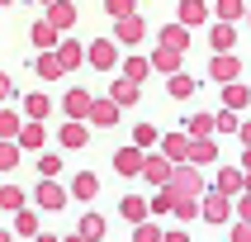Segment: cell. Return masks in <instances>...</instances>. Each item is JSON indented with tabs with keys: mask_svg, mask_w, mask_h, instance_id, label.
Wrapping results in <instances>:
<instances>
[{
	"mask_svg": "<svg viewBox=\"0 0 251 242\" xmlns=\"http://www.w3.org/2000/svg\"><path fill=\"white\" fill-rule=\"evenodd\" d=\"M237 71H242V62H237V57H232V53H213V57H209V76H213V81H218V85L237 81Z\"/></svg>",
	"mask_w": 251,
	"mask_h": 242,
	"instance_id": "5b68a950",
	"label": "cell"
},
{
	"mask_svg": "<svg viewBox=\"0 0 251 242\" xmlns=\"http://www.w3.org/2000/svg\"><path fill=\"white\" fill-rule=\"evenodd\" d=\"M232 242H251V218H242V223L232 228Z\"/></svg>",
	"mask_w": 251,
	"mask_h": 242,
	"instance_id": "b9f144b4",
	"label": "cell"
},
{
	"mask_svg": "<svg viewBox=\"0 0 251 242\" xmlns=\"http://www.w3.org/2000/svg\"><path fill=\"white\" fill-rule=\"evenodd\" d=\"M109 100L124 109V105H138V81H128V76H119L114 81V90H109Z\"/></svg>",
	"mask_w": 251,
	"mask_h": 242,
	"instance_id": "ac0fdd59",
	"label": "cell"
},
{
	"mask_svg": "<svg viewBox=\"0 0 251 242\" xmlns=\"http://www.w3.org/2000/svg\"><path fill=\"white\" fill-rule=\"evenodd\" d=\"M104 10H109L114 19H124V14H133V10H138V0H104Z\"/></svg>",
	"mask_w": 251,
	"mask_h": 242,
	"instance_id": "74e56055",
	"label": "cell"
},
{
	"mask_svg": "<svg viewBox=\"0 0 251 242\" xmlns=\"http://www.w3.org/2000/svg\"><path fill=\"white\" fill-rule=\"evenodd\" d=\"M209 43H213V53H232V43H237L232 19H218V24H213V33H209Z\"/></svg>",
	"mask_w": 251,
	"mask_h": 242,
	"instance_id": "4fadbf2b",
	"label": "cell"
},
{
	"mask_svg": "<svg viewBox=\"0 0 251 242\" xmlns=\"http://www.w3.org/2000/svg\"><path fill=\"white\" fill-rule=\"evenodd\" d=\"M14 238H38V214L24 209V204L14 209Z\"/></svg>",
	"mask_w": 251,
	"mask_h": 242,
	"instance_id": "2e32d148",
	"label": "cell"
},
{
	"mask_svg": "<svg viewBox=\"0 0 251 242\" xmlns=\"http://www.w3.org/2000/svg\"><path fill=\"white\" fill-rule=\"evenodd\" d=\"M43 5H48V0H43Z\"/></svg>",
	"mask_w": 251,
	"mask_h": 242,
	"instance_id": "f907efd6",
	"label": "cell"
},
{
	"mask_svg": "<svg viewBox=\"0 0 251 242\" xmlns=\"http://www.w3.org/2000/svg\"><path fill=\"white\" fill-rule=\"evenodd\" d=\"M28 33H33V48H57V38H62V33H57L48 19H38V24L28 28Z\"/></svg>",
	"mask_w": 251,
	"mask_h": 242,
	"instance_id": "603a6c76",
	"label": "cell"
},
{
	"mask_svg": "<svg viewBox=\"0 0 251 242\" xmlns=\"http://www.w3.org/2000/svg\"><path fill=\"white\" fill-rule=\"evenodd\" d=\"M242 185H247V171H237V166H223V171H218V181H213V190H223V195H237Z\"/></svg>",
	"mask_w": 251,
	"mask_h": 242,
	"instance_id": "9a60e30c",
	"label": "cell"
},
{
	"mask_svg": "<svg viewBox=\"0 0 251 242\" xmlns=\"http://www.w3.org/2000/svg\"><path fill=\"white\" fill-rule=\"evenodd\" d=\"M161 48L185 53V48H190V28H185V24H166V28H161Z\"/></svg>",
	"mask_w": 251,
	"mask_h": 242,
	"instance_id": "ffe728a7",
	"label": "cell"
},
{
	"mask_svg": "<svg viewBox=\"0 0 251 242\" xmlns=\"http://www.w3.org/2000/svg\"><path fill=\"white\" fill-rule=\"evenodd\" d=\"M62 147H71V152L85 147V124H81V119H67V128H62Z\"/></svg>",
	"mask_w": 251,
	"mask_h": 242,
	"instance_id": "cb8c5ba5",
	"label": "cell"
},
{
	"mask_svg": "<svg viewBox=\"0 0 251 242\" xmlns=\"http://www.w3.org/2000/svg\"><path fill=\"white\" fill-rule=\"evenodd\" d=\"M38 171H43V176H57V171H62V157H57V152H43L38 157Z\"/></svg>",
	"mask_w": 251,
	"mask_h": 242,
	"instance_id": "ab89813d",
	"label": "cell"
},
{
	"mask_svg": "<svg viewBox=\"0 0 251 242\" xmlns=\"http://www.w3.org/2000/svg\"><path fill=\"white\" fill-rule=\"evenodd\" d=\"M218 157V147H213V138L204 133V138H190V161L195 166H204V161H213Z\"/></svg>",
	"mask_w": 251,
	"mask_h": 242,
	"instance_id": "44dd1931",
	"label": "cell"
},
{
	"mask_svg": "<svg viewBox=\"0 0 251 242\" xmlns=\"http://www.w3.org/2000/svg\"><path fill=\"white\" fill-rule=\"evenodd\" d=\"M85 62H90L95 71H114L119 67V48H114L109 38H95L90 48H85Z\"/></svg>",
	"mask_w": 251,
	"mask_h": 242,
	"instance_id": "7a4b0ae2",
	"label": "cell"
},
{
	"mask_svg": "<svg viewBox=\"0 0 251 242\" xmlns=\"http://www.w3.org/2000/svg\"><path fill=\"white\" fill-rule=\"evenodd\" d=\"M38 76H43V81H57V76H62V62H57L52 48H43V57H38Z\"/></svg>",
	"mask_w": 251,
	"mask_h": 242,
	"instance_id": "484cf974",
	"label": "cell"
},
{
	"mask_svg": "<svg viewBox=\"0 0 251 242\" xmlns=\"http://www.w3.org/2000/svg\"><path fill=\"white\" fill-rule=\"evenodd\" d=\"M237 214H242V218H251V190H247V195H242V204H237Z\"/></svg>",
	"mask_w": 251,
	"mask_h": 242,
	"instance_id": "ee69618b",
	"label": "cell"
},
{
	"mask_svg": "<svg viewBox=\"0 0 251 242\" xmlns=\"http://www.w3.org/2000/svg\"><path fill=\"white\" fill-rule=\"evenodd\" d=\"M166 95H171V100H190V95H195V76H180V71H171Z\"/></svg>",
	"mask_w": 251,
	"mask_h": 242,
	"instance_id": "7402d4cb",
	"label": "cell"
},
{
	"mask_svg": "<svg viewBox=\"0 0 251 242\" xmlns=\"http://www.w3.org/2000/svg\"><path fill=\"white\" fill-rule=\"evenodd\" d=\"M114 171H119V176H138V171H142V147H138V142L114 157Z\"/></svg>",
	"mask_w": 251,
	"mask_h": 242,
	"instance_id": "5bb4252c",
	"label": "cell"
},
{
	"mask_svg": "<svg viewBox=\"0 0 251 242\" xmlns=\"http://www.w3.org/2000/svg\"><path fill=\"white\" fill-rule=\"evenodd\" d=\"M0 5H14V0H0Z\"/></svg>",
	"mask_w": 251,
	"mask_h": 242,
	"instance_id": "c3c4849f",
	"label": "cell"
},
{
	"mask_svg": "<svg viewBox=\"0 0 251 242\" xmlns=\"http://www.w3.org/2000/svg\"><path fill=\"white\" fill-rule=\"evenodd\" d=\"M247 24H251V10H247Z\"/></svg>",
	"mask_w": 251,
	"mask_h": 242,
	"instance_id": "681fc988",
	"label": "cell"
},
{
	"mask_svg": "<svg viewBox=\"0 0 251 242\" xmlns=\"http://www.w3.org/2000/svg\"><path fill=\"white\" fill-rule=\"evenodd\" d=\"M119 209H124V218H128V223H138V218H147V199L124 195V204H119Z\"/></svg>",
	"mask_w": 251,
	"mask_h": 242,
	"instance_id": "f546056e",
	"label": "cell"
},
{
	"mask_svg": "<svg viewBox=\"0 0 251 242\" xmlns=\"http://www.w3.org/2000/svg\"><path fill=\"white\" fill-rule=\"evenodd\" d=\"M237 138H242V147H251V124H237Z\"/></svg>",
	"mask_w": 251,
	"mask_h": 242,
	"instance_id": "7bdbcfd3",
	"label": "cell"
},
{
	"mask_svg": "<svg viewBox=\"0 0 251 242\" xmlns=\"http://www.w3.org/2000/svg\"><path fill=\"white\" fill-rule=\"evenodd\" d=\"M81 238H104V218L100 214H85L81 218Z\"/></svg>",
	"mask_w": 251,
	"mask_h": 242,
	"instance_id": "d6a6232c",
	"label": "cell"
},
{
	"mask_svg": "<svg viewBox=\"0 0 251 242\" xmlns=\"http://www.w3.org/2000/svg\"><path fill=\"white\" fill-rule=\"evenodd\" d=\"M19 204H24V190H19V185H0V209H19Z\"/></svg>",
	"mask_w": 251,
	"mask_h": 242,
	"instance_id": "4dcf8cb0",
	"label": "cell"
},
{
	"mask_svg": "<svg viewBox=\"0 0 251 242\" xmlns=\"http://www.w3.org/2000/svg\"><path fill=\"white\" fill-rule=\"evenodd\" d=\"M204 133H213V114H195L190 119V138H204Z\"/></svg>",
	"mask_w": 251,
	"mask_h": 242,
	"instance_id": "d590c367",
	"label": "cell"
},
{
	"mask_svg": "<svg viewBox=\"0 0 251 242\" xmlns=\"http://www.w3.org/2000/svg\"><path fill=\"white\" fill-rule=\"evenodd\" d=\"M14 138H19V147H24V152H38L43 142H48V133H43V119H28V124H19V133H14Z\"/></svg>",
	"mask_w": 251,
	"mask_h": 242,
	"instance_id": "30bf717a",
	"label": "cell"
},
{
	"mask_svg": "<svg viewBox=\"0 0 251 242\" xmlns=\"http://www.w3.org/2000/svg\"><path fill=\"white\" fill-rule=\"evenodd\" d=\"M199 214H204V223H227V218H232V195L209 190V195H204V204H199Z\"/></svg>",
	"mask_w": 251,
	"mask_h": 242,
	"instance_id": "6da1fadb",
	"label": "cell"
},
{
	"mask_svg": "<svg viewBox=\"0 0 251 242\" xmlns=\"http://www.w3.org/2000/svg\"><path fill=\"white\" fill-rule=\"evenodd\" d=\"M114 38L128 43V48H133V43H142V38H147V24H142V14L133 10V14H124V19H114Z\"/></svg>",
	"mask_w": 251,
	"mask_h": 242,
	"instance_id": "277c9868",
	"label": "cell"
},
{
	"mask_svg": "<svg viewBox=\"0 0 251 242\" xmlns=\"http://www.w3.org/2000/svg\"><path fill=\"white\" fill-rule=\"evenodd\" d=\"M223 105H227V109H242V105H251V90L237 85V81H227L223 85Z\"/></svg>",
	"mask_w": 251,
	"mask_h": 242,
	"instance_id": "d4e9b609",
	"label": "cell"
},
{
	"mask_svg": "<svg viewBox=\"0 0 251 242\" xmlns=\"http://www.w3.org/2000/svg\"><path fill=\"white\" fill-rule=\"evenodd\" d=\"M71 195H76V199H95L100 195V176H95V171H81V176L71 181Z\"/></svg>",
	"mask_w": 251,
	"mask_h": 242,
	"instance_id": "d6986e66",
	"label": "cell"
},
{
	"mask_svg": "<svg viewBox=\"0 0 251 242\" xmlns=\"http://www.w3.org/2000/svg\"><path fill=\"white\" fill-rule=\"evenodd\" d=\"M242 14H247L242 0H218V19H242Z\"/></svg>",
	"mask_w": 251,
	"mask_h": 242,
	"instance_id": "8d00e7d4",
	"label": "cell"
},
{
	"mask_svg": "<svg viewBox=\"0 0 251 242\" xmlns=\"http://www.w3.org/2000/svg\"><path fill=\"white\" fill-rule=\"evenodd\" d=\"M62 114H67V119H85V114H90V90H81V85H76V90H67Z\"/></svg>",
	"mask_w": 251,
	"mask_h": 242,
	"instance_id": "8fae6325",
	"label": "cell"
},
{
	"mask_svg": "<svg viewBox=\"0 0 251 242\" xmlns=\"http://www.w3.org/2000/svg\"><path fill=\"white\" fill-rule=\"evenodd\" d=\"M161 142V157H171V161H190V138L185 133H166V138H156Z\"/></svg>",
	"mask_w": 251,
	"mask_h": 242,
	"instance_id": "7c38bea8",
	"label": "cell"
},
{
	"mask_svg": "<svg viewBox=\"0 0 251 242\" xmlns=\"http://www.w3.org/2000/svg\"><path fill=\"white\" fill-rule=\"evenodd\" d=\"M171 166H176L171 157H147V152H142V171H138V176L152 181V185H166L171 181Z\"/></svg>",
	"mask_w": 251,
	"mask_h": 242,
	"instance_id": "8992f818",
	"label": "cell"
},
{
	"mask_svg": "<svg viewBox=\"0 0 251 242\" xmlns=\"http://www.w3.org/2000/svg\"><path fill=\"white\" fill-rule=\"evenodd\" d=\"M48 24H52L57 33H67V28L76 24V5H71V0H48Z\"/></svg>",
	"mask_w": 251,
	"mask_h": 242,
	"instance_id": "52a82bcc",
	"label": "cell"
},
{
	"mask_svg": "<svg viewBox=\"0 0 251 242\" xmlns=\"http://www.w3.org/2000/svg\"><path fill=\"white\" fill-rule=\"evenodd\" d=\"M52 53H57V62H62V71H76V67L85 62V48H81L76 38H57Z\"/></svg>",
	"mask_w": 251,
	"mask_h": 242,
	"instance_id": "ba28073f",
	"label": "cell"
},
{
	"mask_svg": "<svg viewBox=\"0 0 251 242\" xmlns=\"http://www.w3.org/2000/svg\"><path fill=\"white\" fill-rule=\"evenodd\" d=\"M14 95V85H10V76H0V100H10Z\"/></svg>",
	"mask_w": 251,
	"mask_h": 242,
	"instance_id": "f6af8a7d",
	"label": "cell"
},
{
	"mask_svg": "<svg viewBox=\"0 0 251 242\" xmlns=\"http://www.w3.org/2000/svg\"><path fill=\"white\" fill-rule=\"evenodd\" d=\"M33 199H38V209H62V204H67V190L57 185V176H43V181L33 185Z\"/></svg>",
	"mask_w": 251,
	"mask_h": 242,
	"instance_id": "3957f363",
	"label": "cell"
},
{
	"mask_svg": "<svg viewBox=\"0 0 251 242\" xmlns=\"http://www.w3.org/2000/svg\"><path fill=\"white\" fill-rule=\"evenodd\" d=\"M152 67L156 71H180V53H176V48H156V53H152Z\"/></svg>",
	"mask_w": 251,
	"mask_h": 242,
	"instance_id": "4316f807",
	"label": "cell"
},
{
	"mask_svg": "<svg viewBox=\"0 0 251 242\" xmlns=\"http://www.w3.org/2000/svg\"><path fill=\"white\" fill-rule=\"evenodd\" d=\"M213 133H237V114H232V109L213 114Z\"/></svg>",
	"mask_w": 251,
	"mask_h": 242,
	"instance_id": "e575fe53",
	"label": "cell"
},
{
	"mask_svg": "<svg viewBox=\"0 0 251 242\" xmlns=\"http://www.w3.org/2000/svg\"><path fill=\"white\" fill-rule=\"evenodd\" d=\"M14 133H19V114L0 109V138H14Z\"/></svg>",
	"mask_w": 251,
	"mask_h": 242,
	"instance_id": "f35d334b",
	"label": "cell"
},
{
	"mask_svg": "<svg viewBox=\"0 0 251 242\" xmlns=\"http://www.w3.org/2000/svg\"><path fill=\"white\" fill-rule=\"evenodd\" d=\"M242 171H251V147H247V152H242Z\"/></svg>",
	"mask_w": 251,
	"mask_h": 242,
	"instance_id": "bcb514c9",
	"label": "cell"
},
{
	"mask_svg": "<svg viewBox=\"0 0 251 242\" xmlns=\"http://www.w3.org/2000/svg\"><path fill=\"white\" fill-rule=\"evenodd\" d=\"M204 19H209V5H204V0H180V24L185 28L204 24Z\"/></svg>",
	"mask_w": 251,
	"mask_h": 242,
	"instance_id": "e0dca14e",
	"label": "cell"
},
{
	"mask_svg": "<svg viewBox=\"0 0 251 242\" xmlns=\"http://www.w3.org/2000/svg\"><path fill=\"white\" fill-rule=\"evenodd\" d=\"M14 166H19V142L5 138L0 142V171H14Z\"/></svg>",
	"mask_w": 251,
	"mask_h": 242,
	"instance_id": "1f68e13d",
	"label": "cell"
},
{
	"mask_svg": "<svg viewBox=\"0 0 251 242\" xmlns=\"http://www.w3.org/2000/svg\"><path fill=\"white\" fill-rule=\"evenodd\" d=\"M24 114L28 119H48V114H52V100L48 95H24Z\"/></svg>",
	"mask_w": 251,
	"mask_h": 242,
	"instance_id": "83f0119b",
	"label": "cell"
},
{
	"mask_svg": "<svg viewBox=\"0 0 251 242\" xmlns=\"http://www.w3.org/2000/svg\"><path fill=\"white\" fill-rule=\"evenodd\" d=\"M156 138H161V133H156V128H152V124H138V128H133V142H138L142 152H147V147H152V142H156Z\"/></svg>",
	"mask_w": 251,
	"mask_h": 242,
	"instance_id": "836d02e7",
	"label": "cell"
},
{
	"mask_svg": "<svg viewBox=\"0 0 251 242\" xmlns=\"http://www.w3.org/2000/svg\"><path fill=\"white\" fill-rule=\"evenodd\" d=\"M242 190H251V171H247V185H242Z\"/></svg>",
	"mask_w": 251,
	"mask_h": 242,
	"instance_id": "7dc6e473",
	"label": "cell"
},
{
	"mask_svg": "<svg viewBox=\"0 0 251 242\" xmlns=\"http://www.w3.org/2000/svg\"><path fill=\"white\" fill-rule=\"evenodd\" d=\"M171 199H176V195H171L166 185H161V195H156L152 204H147V214H171Z\"/></svg>",
	"mask_w": 251,
	"mask_h": 242,
	"instance_id": "60d3db41",
	"label": "cell"
},
{
	"mask_svg": "<svg viewBox=\"0 0 251 242\" xmlns=\"http://www.w3.org/2000/svg\"><path fill=\"white\" fill-rule=\"evenodd\" d=\"M85 119L95 128H114L119 124V105H114V100H90V114H85Z\"/></svg>",
	"mask_w": 251,
	"mask_h": 242,
	"instance_id": "9c48e42d",
	"label": "cell"
},
{
	"mask_svg": "<svg viewBox=\"0 0 251 242\" xmlns=\"http://www.w3.org/2000/svg\"><path fill=\"white\" fill-rule=\"evenodd\" d=\"M147 71H152V62H147V57H128V62H124V76H128V81H147Z\"/></svg>",
	"mask_w": 251,
	"mask_h": 242,
	"instance_id": "f1b7e54d",
	"label": "cell"
}]
</instances>
